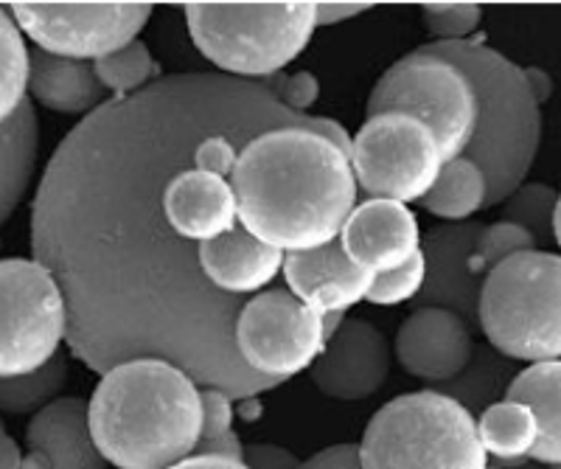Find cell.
Returning <instances> with one entry per match:
<instances>
[{
    "mask_svg": "<svg viewBox=\"0 0 561 469\" xmlns=\"http://www.w3.org/2000/svg\"><path fill=\"white\" fill-rule=\"evenodd\" d=\"M262 82L172 73L110 99L54 149L32 203V253L68 307V346L90 371L158 357L233 399L278 388L237 352L242 298L205 278L203 244L163 211L174 174L197 167L205 136L287 116Z\"/></svg>",
    "mask_w": 561,
    "mask_h": 469,
    "instance_id": "6da1fadb",
    "label": "cell"
},
{
    "mask_svg": "<svg viewBox=\"0 0 561 469\" xmlns=\"http://www.w3.org/2000/svg\"><path fill=\"white\" fill-rule=\"evenodd\" d=\"M230 186L239 226L284 253L337 242L359 194L348 155L312 127H275L250 138Z\"/></svg>",
    "mask_w": 561,
    "mask_h": 469,
    "instance_id": "7a4b0ae2",
    "label": "cell"
},
{
    "mask_svg": "<svg viewBox=\"0 0 561 469\" xmlns=\"http://www.w3.org/2000/svg\"><path fill=\"white\" fill-rule=\"evenodd\" d=\"M90 436L118 469H172L203 438V388L178 366L140 357L102 374L88 402Z\"/></svg>",
    "mask_w": 561,
    "mask_h": 469,
    "instance_id": "3957f363",
    "label": "cell"
},
{
    "mask_svg": "<svg viewBox=\"0 0 561 469\" xmlns=\"http://www.w3.org/2000/svg\"><path fill=\"white\" fill-rule=\"evenodd\" d=\"M424 48L455 62L472 79L478 129L463 158L478 163L485 174V208L503 206L525 183L542 144V104L530 91L525 68L478 39L430 43Z\"/></svg>",
    "mask_w": 561,
    "mask_h": 469,
    "instance_id": "277c9868",
    "label": "cell"
},
{
    "mask_svg": "<svg viewBox=\"0 0 561 469\" xmlns=\"http://www.w3.org/2000/svg\"><path fill=\"white\" fill-rule=\"evenodd\" d=\"M197 52L225 77L267 82L304 54L318 28V3H188Z\"/></svg>",
    "mask_w": 561,
    "mask_h": 469,
    "instance_id": "5b68a950",
    "label": "cell"
},
{
    "mask_svg": "<svg viewBox=\"0 0 561 469\" xmlns=\"http://www.w3.org/2000/svg\"><path fill=\"white\" fill-rule=\"evenodd\" d=\"M359 461L363 469H489L478 419L435 388L379 408L359 442Z\"/></svg>",
    "mask_w": 561,
    "mask_h": 469,
    "instance_id": "8992f818",
    "label": "cell"
},
{
    "mask_svg": "<svg viewBox=\"0 0 561 469\" xmlns=\"http://www.w3.org/2000/svg\"><path fill=\"white\" fill-rule=\"evenodd\" d=\"M478 327L508 361H561L559 253L528 251L494 267L483 284Z\"/></svg>",
    "mask_w": 561,
    "mask_h": 469,
    "instance_id": "52a82bcc",
    "label": "cell"
},
{
    "mask_svg": "<svg viewBox=\"0 0 561 469\" xmlns=\"http://www.w3.org/2000/svg\"><path fill=\"white\" fill-rule=\"evenodd\" d=\"M402 113L433 129L444 161L463 158L478 129V96L458 65L421 46L379 77L368 99V116Z\"/></svg>",
    "mask_w": 561,
    "mask_h": 469,
    "instance_id": "ba28073f",
    "label": "cell"
},
{
    "mask_svg": "<svg viewBox=\"0 0 561 469\" xmlns=\"http://www.w3.org/2000/svg\"><path fill=\"white\" fill-rule=\"evenodd\" d=\"M68 341V307L54 273L37 259H0V379L26 377Z\"/></svg>",
    "mask_w": 561,
    "mask_h": 469,
    "instance_id": "9c48e42d",
    "label": "cell"
},
{
    "mask_svg": "<svg viewBox=\"0 0 561 469\" xmlns=\"http://www.w3.org/2000/svg\"><path fill=\"white\" fill-rule=\"evenodd\" d=\"M444 163L433 129L402 113L368 116L351 144V169L370 199L421 203L438 183Z\"/></svg>",
    "mask_w": 561,
    "mask_h": 469,
    "instance_id": "30bf717a",
    "label": "cell"
},
{
    "mask_svg": "<svg viewBox=\"0 0 561 469\" xmlns=\"http://www.w3.org/2000/svg\"><path fill=\"white\" fill-rule=\"evenodd\" d=\"M9 12L39 52L99 62L135 43L154 9L149 3H12Z\"/></svg>",
    "mask_w": 561,
    "mask_h": 469,
    "instance_id": "8fae6325",
    "label": "cell"
},
{
    "mask_svg": "<svg viewBox=\"0 0 561 469\" xmlns=\"http://www.w3.org/2000/svg\"><path fill=\"white\" fill-rule=\"evenodd\" d=\"M237 352L250 371L287 382L300 371H312L325 352L323 316L289 289L259 293L239 312Z\"/></svg>",
    "mask_w": 561,
    "mask_h": 469,
    "instance_id": "7c38bea8",
    "label": "cell"
},
{
    "mask_svg": "<svg viewBox=\"0 0 561 469\" xmlns=\"http://www.w3.org/2000/svg\"><path fill=\"white\" fill-rule=\"evenodd\" d=\"M485 226L480 222H447L421 239V253L427 259V278L421 287L415 309H449L469 327H478L480 296L485 271L478 262V239Z\"/></svg>",
    "mask_w": 561,
    "mask_h": 469,
    "instance_id": "4fadbf2b",
    "label": "cell"
},
{
    "mask_svg": "<svg viewBox=\"0 0 561 469\" xmlns=\"http://www.w3.org/2000/svg\"><path fill=\"white\" fill-rule=\"evenodd\" d=\"M390 377V343L365 318H348L312 366V382L325 397L359 402L382 391Z\"/></svg>",
    "mask_w": 561,
    "mask_h": 469,
    "instance_id": "5bb4252c",
    "label": "cell"
},
{
    "mask_svg": "<svg viewBox=\"0 0 561 469\" xmlns=\"http://www.w3.org/2000/svg\"><path fill=\"white\" fill-rule=\"evenodd\" d=\"M396 361L404 374L444 386L458 377L474 354L472 327L449 309H415L396 332Z\"/></svg>",
    "mask_w": 561,
    "mask_h": 469,
    "instance_id": "9a60e30c",
    "label": "cell"
},
{
    "mask_svg": "<svg viewBox=\"0 0 561 469\" xmlns=\"http://www.w3.org/2000/svg\"><path fill=\"white\" fill-rule=\"evenodd\" d=\"M419 219L393 199H365L345 219L340 244L359 271L374 276L399 271L421 251Z\"/></svg>",
    "mask_w": 561,
    "mask_h": 469,
    "instance_id": "2e32d148",
    "label": "cell"
},
{
    "mask_svg": "<svg viewBox=\"0 0 561 469\" xmlns=\"http://www.w3.org/2000/svg\"><path fill=\"white\" fill-rule=\"evenodd\" d=\"M284 278L298 301L314 309L318 316H334L365 301L374 287V273L359 271L345 256L343 244L332 242L307 253H287Z\"/></svg>",
    "mask_w": 561,
    "mask_h": 469,
    "instance_id": "e0dca14e",
    "label": "cell"
},
{
    "mask_svg": "<svg viewBox=\"0 0 561 469\" xmlns=\"http://www.w3.org/2000/svg\"><path fill=\"white\" fill-rule=\"evenodd\" d=\"M163 211L188 242H214L239 228L237 192L228 178L192 167L174 174L163 192Z\"/></svg>",
    "mask_w": 561,
    "mask_h": 469,
    "instance_id": "ac0fdd59",
    "label": "cell"
},
{
    "mask_svg": "<svg viewBox=\"0 0 561 469\" xmlns=\"http://www.w3.org/2000/svg\"><path fill=\"white\" fill-rule=\"evenodd\" d=\"M32 456L23 469H104L107 461L90 436L88 402L79 397H59L34 413L26 431Z\"/></svg>",
    "mask_w": 561,
    "mask_h": 469,
    "instance_id": "d6986e66",
    "label": "cell"
},
{
    "mask_svg": "<svg viewBox=\"0 0 561 469\" xmlns=\"http://www.w3.org/2000/svg\"><path fill=\"white\" fill-rule=\"evenodd\" d=\"M284 251L250 237L242 226L199 248L203 273L219 293L233 298L253 296L284 273Z\"/></svg>",
    "mask_w": 561,
    "mask_h": 469,
    "instance_id": "ffe728a7",
    "label": "cell"
},
{
    "mask_svg": "<svg viewBox=\"0 0 561 469\" xmlns=\"http://www.w3.org/2000/svg\"><path fill=\"white\" fill-rule=\"evenodd\" d=\"M28 93L34 102L65 116H90L93 110L110 102L107 88L99 82L93 62L54 57L39 48L32 52Z\"/></svg>",
    "mask_w": 561,
    "mask_h": 469,
    "instance_id": "44dd1931",
    "label": "cell"
},
{
    "mask_svg": "<svg viewBox=\"0 0 561 469\" xmlns=\"http://www.w3.org/2000/svg\"><path fill=\"white\" fill-rule=\"evenodd\" d=\"M534 411L539 422V444L534 461L561 467V361L534 363L514 377L508 397Z\"/></svg>",
    "mask_w": 561,
    "mask_h": 469,
    "instance_id": "7402d4cb",
    "label": "cell"
},
{
    "mask_svg": "<svg viewBox=\"0 0 561 469\" xmlns=\"http://www.w3.org/2000/svg\"><path fill=\"white\" fill-rule=\"evenodd\" d=\"M39 124L32 102L23 104L18 116L0 129V226L7 222L26 197L37 167Z\"/></svg>",
    "mask_w": 561,
    "mask_h": 469,
    "instance_id": "603a6c76",
    "label": "cell"
},
{
    "mask_svg": "<svg viewBox=\"0 0 561 469\" xmlns=\"http://www.w3.org/2000/svg\"><path fill=\"white\" fill-rule=\"evenodd\" d=\"M478 433L489 458H497L500 467H523L534 458L539 444V422L523 402L503 399L480 413Z\"/></svg>",
    "mask_w": 561,
    "mask_h": 469,
    "instance_id": "cb8c5ba5",
    "label": "cell"
},
{
    "mask_svg": "<svg viewBox=\"0 0 561 469\" xmlns=\"http://www.w3.org/2000/svg\"><path fill=\"white\" fill-rule=\"evenodd\" d=\"M514 366L508 357L494 352L491 346H474L472 361L455 379L444 382V386H433L435 391L447 393L455 402L472 413L489 411L491 405H497L508 397V388L514 382Z\"/></svg>",
    "mask_w": 561,
    "mask_h": 469,
    "instance_id": "d4e9b609",
    "label": "cell"
},
{
    "mask_svg": "<svg viewBox=\"0 0 561 469\" xmlns=\"http://www.w3.org/2000/svg\"><path fill=\"white\" fill-rule=\"evenodd\" d=\"M485 203H489V183L478 163L469 158H455L444 163L433 192L421 199V206L433 217L447 219V222H469L474 214L483 211Z\"/></svg>",
    "mask_w": 561,
    "mask_h": 469,
    "instance_id": "484cf974",
    "label": "cell"
},
{
    "mask_svg": "<svg viewBox=\"0 0 561 469\" xmlns=\"http://www.w3.org/2000/svg\"><path fill=\"white\" fill-rule=\"evenodd\" d=\"M28 73H32V52L26 48V39L12 12L0 7V129L28 102Z\"/></svg>",
    "mask_w": 561,
    "mask_h": 469,
    "instance_id": "4316f807",
    "label": "cell"
},
{
    "mask_svg": "<svg viewBox=\"0 0 561 469\" xmlns=\"http://www.w3.org/2000/svg\"><path fill=\"white\" fill-rule=\"evenodd\" d=\"M65 379H68V357L62 352L39 371L26 374V377L0 379V413H9V416H28L32 413L34 416L59 397Z\"/></svg>",
    "mask_w": 561,
    "mask_h": 469,
    "instance_id": "83f0119b",
    "label": "cell"
},
{
    "mask_svg": "<svg viewBox=\"0 0 561 469\" xmlns=\"http://www.w3.org/2000/svg\"><path fill=\"white\" fill-rule=\"evenodd\" d=\"M99 82L107 88V93H115V99L133 96V93L144 91L147 84L158 79V65H154L149 48L135 39L122 52L110 54V57L93 62Z\"/></svg>",
    "mask_w": 561,
    "mask_h": 469,
    "instance_id": "f1b7e54d",
    "label": "cell"
},
{
    "mask_svg": "<svg viewBox=\"0 0 561 469\" xmlns=\"http://www.w3.org/2000/svg\"><path fill=\"white\" fill-rule=\"evenodd\" d=\"M559 194L545 183H523L517 192L503 203V219L525 228L536 242H548L553 237V214Z\"/></svg>",
    "mask_w": 561,
    "mask_h": 469,
    "instance_id": "f546056e",
    "label": "cell"
},
{
    "mask_svg": "<svg viewBox=\"0 0 561 469\" xmlns=\"http://www.w3.org/2000/svg\"><path fill=\"white\" fill-rule=\"evenodd\" d=\"M536 239L530 237L525 228L514 226V222H508V219H497V222H491V226L483 228V233H480L478 239V262L480 267L485 271V276H489L494 267H500L503 262H508V259L519 256V253H528V251H536Z\"/></svg>",
    "mask_w": 561,
    "mask_h": 469,
    "instance_id": "4dcf8cb0",
    "label": "cell"
},
{
    "mask_svg": "<svg viewBox=\"0 0 561 469\" xmlns=\"http://www.w3.org/2000/svg\"><path fill=\"white\" fill-rule=\"evenodd\" d=\"M424 278H427V259L419 251L404 267L374 278V287H370L365 301L374 304V307H399V304L408 301L413 304L419 298L421 287H424Z\"/></svg>",
    "mask_w": 561,
    "mask_h": 469,
    "instance_id": "1f68e13d",
    "label": "cell"
},
{
    "mask_svg": "<svg viewBox=\"0 0 561 469\" xmlns=\"http://www.w3.org/2000/svg\"><path fill=\"white\" fill-rule=\"evenodd\" d=\"M424 26L438 43H460L469 39V34L478 32L483 9L474 3H433V7L421 9Z\"/></svg>",
    "mask_w": 561,
    "mask_h": 469,
    "instance_id": "d6a6232c",
    "label": "cell"
},
{
    "mask_svg": "<svg viewBox=\"0 0 561 469\" xmlns=\"http://www.w3.org/2000/svg\"><path fill=\"white\" fill-rule=\"evenodd\" d=\"M275 99H278L284 107L295 110V113H304L318 102L320 96V82L314 79V73L298 71V73H278V77L262 82Z\"/></svg>",
    "mask_w": 561,
    "mask_h": 469,
    "instance_id": "836d02e7",
    "label": "cell"
},
{
    "mask_svg": "<svg viewBox=\"0 0 561 469\" xmlns=\"http://www.w3.org/2000/svg\"><path fill=\"white\" fill-rule=\"evenodd\" d=\"M233 431V397L217 388H203V438L210 442Z\"/></svg>",
    "mask_w": 561,
    "mask_h": 469,
    "instance_id": "e575fe53",
    "label": "cell"
},
{
    "mask_svg": "<svg viewBox=\"0 0 561 469\" xmlns=\"http://www.w3.org/2000/svg\"><path fill=\"white\" fill-rule=\"evenodd\" d=\"M298 469H363L359 461V444H334L314 453L312 458L300 461Z\"/></svg>",
    "mask_w": 561,
    "mask_h": 469,
    "instance_id": "d590c367",
    "label": "cell"
},
{
    "mask_svg": "<svg viewBox=\"0 0 561 469\" xmlns=\"http://www.w3.org/2000/svg\"><path fill=\"white\" fill-rule=\"evenodd\" d=\"M244 464L250 469H298V456L278 447V444H250L244 447Z\"/></svg>",
    "mask_w": 561,
    "mask_h": 469,
    "instance_id": "8d00e7d4",
    "label": "cell"
},
{
    "mask_svg": "<svg viewBox=\"0 0 561 469\" xmlns=\"http://www.w3.org/2000/svg\"><path fill=\"white\" fill-rule=\"evenodd\" d=\"M194 456H219V458H233V461H244V444L239 442L237 433L230 431L219 438H210V442H199Z\"/></svg>",
    "mask_w": 561,
    "mask_h": 469,
    "instance_id": "74e56055",
    "label": "cell"
},
{
    "mask_svg": "<svg viewBox=\"0 0 561 469\" xmlns=\"http://www.w3.org/2000/svg\"><path fill=\"white\" fill-rule=\"evenodd\" d=\"M370 9V3H318V28L337 26L343 20L359 18Z\"/></svg>",
    "mask_w": 561,
    "mask_h": 469,
    "instance_id": "f35d334b",
    "label": "cell"
},
{
    "mask_svg": "<svg viewBox=\"0 0 561 469\" xmlns=\"http://www.w3.org/2000/svg\"><path fill=\"white\" fill-rule=\"evenodd\" d=\"M172 469H250L244 461H233V458H219V456H192L185 461L174 464Z\"/></svg>",
    "mask_w": 561,
    "mask_h": 469,
    "instance_id": "ab89813d",
    "label": "cell"
},
{
    "mask_svg": "<svg viewBox=\"0 0 561 469\" xmlns=\"http://www.w3.org/2000/svg\"><path fill=\"white\" fill-rule=\"evenodd\" d=\"M23 453H20L18 442L7 433L3 419H0V469H23Z\"/></svg>",
    "mask_w": 561,
    "mask_h": 469,
    "instance_id": "60d3db41",
    "label": "cell"
},
{
    "mask_svg": "<svg viewBox=\"0 0 561 469\" xmlns=\"http://www.w3.org/2000/svg\"><path fill=\"white\" fill-rule=\"evenodd\" d=\"M525 77H528V84H530V91H534L536 102L539 104L548 102L550 93H553V82H550L548 73H545L542 68H525Z\"/></svg>",
    "mask_w": 561,
    "mask_h": 469,
    "instance_id": "b9f144b4",
    "label": "cell"
},
{
    "mask_svg": "<svg viewBox=\"0 0 561 469\" xmlns=\"http://www.w3.org/2000/svg\"><path fill=\"white\" fill-rule=\"evenodd\" d=\"M343 323H345L343 312H334V316H323V334H325V343L332 341L334 334H337L340 329H343Z\"/></svg>",
    "mask_w": 561,
    "mask_h": 469,
    "instance_id": "7bdbcfd3",
    "label": "cell"
},
{
    "mask_svg": "<svg viewBox=\"0 0 561 469\" xmlns=\"http://www.w3.org/2000/svg\"><path fill=\"white\" fill-rule=\"evenodd\" d=\"M553 239H556V244L561 248V194H559V203H556V214H553Z\"/></svg>",
    "mask_w": 561,
    "mask_h": 469,
    "instance_id": "ee69618b",
    "label": "cell"
},
{
    "mask_svg": "<svg viewBox=\"0 0 561 469\" xmlns=\"http://www.w3.org/2000/svg\"><path fill=\"white\" fill-rule=\"evenodd\" d=\"M508 469H542L539 464H523V467H508Z\"/></svg>",
    "mask_w": 561,
    "mask_h": 469,
    "instance_id": "f6af8a7d",
    "label": "cell"
},
{
    "mask_svg": "<svg viewBox=\"0 0 561 469\" xmlns=\"http://www.w3.org/2000/svg\"><path fill=\"white\" fill-rule=\"evenodd\" d=\"M550 469H561V467H550Z\"/></svg>",
    "mask_w": 561,
    "mask_h": 469,
    "instance_id": "bcb514c9",
    "label": "cell"
}]
</instances>
